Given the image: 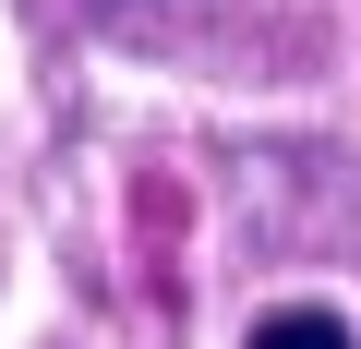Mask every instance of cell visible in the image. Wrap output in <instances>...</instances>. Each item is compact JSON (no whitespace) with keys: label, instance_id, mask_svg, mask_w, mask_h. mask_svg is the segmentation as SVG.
Returning a JSON list of instances; mask_svg holds the SVG:
<instances>
[{"label":"cell","instance_id":"6da1fadb","mask_svg":"<svg viewBox=\"0 0 361 349\" xmlns=\"http://www.w3.org/2000/svg\"><path fill=\"white\" fill-rule=\"evenodd\" d=\"M253 349H361V337H349V313L301 301V313H265V325H253Z\"/></svg>","mask_w":361,"mask_h":349}]
</instances>
